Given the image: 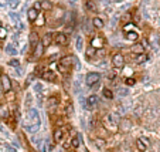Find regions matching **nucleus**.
<instances>
[{"label": "nucleus", "mask_w": 160, "mask_h": 152, "mask_svg": "<svg viewBox=\"0 0 160 152\" xmlns=\"http://www.w3.org/2000/svg\"><path fill=\"white\" fill-rule=\"evenodd\" d=\"M82 46H84V40H82V37H77V46H75V47H77V50H78V51H81V50H82Z\"/></svg>", "instance_id": "c756f323"}, {"label": "nucleus", "mask_w": 160, "mask_h": 152, "mask_svg": "<svg viewBox=\"0 0 160 152\" xmlns=\"http://www.w3.org/2000/svg\"><path fill=\"white\" fill-rule=\"evenodd\" d=\"M95 51H96V48L94 47V46H91V47L87 50V57H92V56H95Z\"/></svg>", "instance_id": "2f4dec72"}, {"label": "nucleus", "mask_w": 160, "mask_h": 152, "mask_svg": "<svg viewBox=\"0 0 160 152\" xmlns=\"http://www.w3.org/2000/svg\"><path fill=\"white\" fill-rule=\"evenodd\" d=\"M27 16H28V20L30 22H36L37 20V17H38V10L37 9H30L28 10V13H27Z\"/></svg>", "instance_id": "ddd939ff"}, {"label": "nucleus", "mask_w": 160, "mask_h": 152, "mask_svg": "<svg viewBox=\"0 0 160 152\" xmlns=\"http://www.w3.org/2000/svg\"><path fill=\"white\" fill-rule=\"evenodd\" d=\"M81 144H82V136H81V134H78L75 138H72V146L74 148H78Z\"/></svg>", "instance_id": "a211bd4d"}, {"label": "nucleus", "mask_w": 160, "mask_h": 152, "mask_svg": "<svg viewBox=\"0 0 160 152\" xmlns=\"http://www.w3.org/2000/svg\"><path fill=\"white\" fill-rule=\"evenodd\" d=\"M34 9L40 10V9H41V1H36V3H34Z\"/></svg>", "instance_id": "37998d69"}, {"label": "nucleus", "mask_w": 160, "mask_h": 152, "mask_svg": "<svg viewBox=\"0 0 160 152\" xmlns=\"http://www.w3.org/2000/svg\"><path fill=\"white\" fill-rule=\"evenodd\" d=\"M143 44H135L133 47H132V51L133 53H143Z\"/></svg>", "instance_id": "a878e982"}, {"label": "nucleus", "mask_w": 160, "mask_h": 152, "mask_svg": "<svg viewBox=\"0 0 160 152\" xmlns=\"http://www.w3.org/2000/svg\"><path fill=\"white\" fill-rule=\"evenodd\" d=\"M0 24H1V23H0Z\"/></svg>", "instance_id": "09e8293b"}, {"label": "nucleus", "mask_w": 160, "mask_h": 152, "mask_svg": "<svg viewBox=\"0 0 160 152\" xmlns=\"http://www.w3.org/2000/svg\"><path fill=\"white\" fill-rule=\"evenodd\" d=\"M119 125H120V128H122V131H129L132 122H130L129 120H123V121H120L119 122Z\"/></svg>", "instance_id": "f3484780"}, {"label": "nucleus", "mask_w": 160, "mask_h": 152, "mask_svg": "<svg viewBox=\"0 0 160 152\" xmlns=\"http://www.w3.org/2000/svg\"><path fill=\"white\" fill-rule=\"evenodd\" d=\"M106 125H108V128L111 129H116V127L119 125V118H118V115L116 114H108L106 115Z\"/></svg>", "instance_id": "f03ea898"}, {"label": "nucleus", "mask_w": 160, "mask_h": 152, "mask_svg": "<svg viewBox=\"0 0 160 152\" xmlns=\"http://www.w3.org/2000/svg\"><path fill=\"white\" fill-rule=\"evenodd\" d=\"M43 50H44V44H43V41H41V43H38V44L34 47V58H38V57H41V54H43Z\"/></svg>", "instance_id": "f8f14e48"}, {"label": "nucleus", "mask_w": 160, "mask_h": 152, "mask_svg": "<svg viewBox=\"0 0 160 152\" xmlns=\"http://www.w3.org/2000/svg\"><path fill=\"white\" fill-rule=\"evenodd\" d=\"M41 9L43 10H51L53 9V4L50 1H41Z\"/></svg>", "instance_id": "c85d7f7f"}, {"label": "nucleus", "mask_w": 160, "mask_h": 152, "mask_svg": "<svg viewBox=\"0 0 160 152\" xmlns=\"http://www.w3.org/2000/svg\"><path fill=\"white\" fill-rule=\"evenodd\" d=\"M0 29H1V27H0Z\"/></svg>", "instance_id": "de8ad7c7"}, {"label": "nucleus", "mask_w": 160, "mask_h": 152, "mask_svg": "<svg viewBox=\"0 0 160 152\" xmlns=\"http://www.w3.org/2000/svg\"><path fill=\"white\" fill-rule=\"evenodd\" d=\"M1 87H3V91H4V92H9V91L11 90V81L9 78V75H6V74L1 75Z\"/></svg>", "instance_id": "39448f33"}, {"label": "nucleus", "mask_w": 160, "mask_h": 152, "mask_svg": "<svg viewBox=\"0 0 160 152\" xmlns=\"http://www.w3.org/2000/svg\"><path fill=\"white\" fill-rule=\"evenodd\" d=\"M146 60H147V56H146L144 53H139V54L135 57V63H136V64H142Z\"/></svg>", "instance_id": "dca6fc26"}, {"label": "nucleus", "mask_w": 160, "mask_h": 152, "mask_svg": "<svg viewBox=\"0 0 160 152\" xmlns=\"http://www.w3.org/2000/svg\"><path fill=\"white\" fill-rule=\"evenodd\" d=\"M96 103H98V98H96V95H91L88 97V100L85 101V104H84V107L87 108V110H91L92 107H95Z\"/></svg>", "instance_id": "6e6552de"}, {"label": "nucleus", "mask_w": 160, "mask_h": 152, "mask_svg": "<svg viewBox=\"0 0 160 152\" xmlns=\"http://www.w3.org/2000/svg\"><path fill=\"white\" fill-rule=\"evenodd\" d=\"M31 80H33V75H30V77L27 78V81H26V85H30V82H31Z\"/></svg>", "instance_id": "c03bdc74"}, {"label": "nucleus", "mask_w": 160, "mask_h": 152, "mask_svg": "<svg viewBox=\"0 0 160 152\" xmlns=\"http://www.w3.org/2000/svg\"><path fill=\"white\" fill-rule=\"evenodd\" d=\"M118 92H119V95H128L129 94V90L128 88H119V90H118Z\"/></svg>", "instance_id": "c9c22d12"}, {"label": "nucleus", "mask_w": 160, "mask_h": 152, "mask_svg": "<svg viewBox=\"0 0 160 152\" xmlns=\"http://www.w3.org/2000/svg\"><path fill=\"white\" fill-rule=\"evenodd\" d=\"M99 80H101V74L99 72H88L87 77H85V81H87L88 87H92L94 84L99 82Z\"/></svg>", "instance_id": "20e7f679"}, {"label": "nucleus", "mask_w": 160, "mask_h": 152, "mask_svg": "<svg viewBox=\"0 0 160 152\" xmlns=\"http://www.w3.org/2000/svg\"><path fill=\"white\" fill-rule=\"evenodd\" d=\"M28 40H30V46H31V47H36V46L38 44V36H37V33H31V34L28 36Z\"/></svg>", "instance_id": "4468645a"}, {"label": "nucleus", "mask_w": 160, "mask_h": 152, "mask_svg": "<svg viewBox=\"0 0 160 152\" xmlns=\"http://www.w3.org/2000/svg\"><path fill=\"white\" fill-rule=\"evenodd\" d=\"M43 78L46 81H54L55 80V72L51 71V70H47V71L43 72Z\"/></svg>", "instance_id": "9b49d317"}, {"label": "nucleus", "mask_w": 160, "mask_h": 152, "mask_svg": "<svg viewBox=\"0 0 160 152\" xmlns=\"http://www.w3.org/2000/svg\"><path fill=\"white\" fill-rule=\"evenodd\" d=\"M95 145H96V148L98 149H102V148H105V141L104 139H101V138H95Z\"/></svg>", "instance_id": "b1692460"}, {"label": "nucleus", "mask_w": 160, "mask_h": 152, "mask_svg": "<svg viewBox=\"0 0 160 152\" xmlns=\"http://www.w3.org/2000/svg\"><path fill=\"white\" fill-rule=\"evenodd\" d=\"M91 46H94L95 48H101L102 46H104V40H102V37L95 36V37L91 40Z\"/></svg>", "instance_id": "9d476101"}, {"label": "nucleus", "mask_w": 160, "mask_h": 152, "mask_svg": "<svg viewBox=\"0 0 160 152\" xmlns=\"http://www.w3.org/2000/svg\"><path fill=\"white\" fill-rule=\"evenodd\" d=\"M20 6V0H9V7L10 9H17Z\"/></svg>", "instance_id": "bb28decb"}, {"label": "nucleus", "mask_w": 160, "mask_h": 152, "mask_svg": "<svg viewBox=\"0 0 160 152\" xmlns=\"http://www.w3.org/2000/svg\"><path fill=\"white\" fill-rule=\"evenodd\" d=\"M6 53L7 54H10V56H16L17 54V50L14 48V44H9V46H6Z\"/></svg>", "instance_id": "aec40b11"}, {"label": "nucleus", "mask_w": 160, "mask_h": 152, "mask_svg": "<svg viewBox=\"0 0 160 152\" xmlns=\"http://www.w3.org/2000/svg\"><path fill=\"white\" fill-rule=\"evenodd\" d=\"M28 121H30V124L26 125V129L30 131V132L38 131L40 124H41V118H40V112H38V110H36V108L28 110Z\"/></svg>", "instance_id": "f257e3e1"}, {"label": "nucleus", "mask_w": 160, "mask_h": 152, "mask_svg": "<svg viewBox=\"0 0 160 152\" xmlns=\"http://www.w3.org/2000/svg\"><path fill=\"white\" fill-rule=\"evenodd\" d=\"M140 139H142V141H143V144L146 145V146H147V148H149V146H150V141H149V139H147V138H140Z\"/></svg>", "instance_id": "4c0bfd02"}, {"label": "nucleus", "mask_w": 160, "mask_h": 152, "mask_svg": "<svg viewBox=\"0 0 160 152\" xmlns=\"http://www.w3.org/2000/svg\"><path fill=\"white\" fill-rule=\"evenodd\" d=\"M85 7H87V10H91V11H96V6L94 1H91V0H88L87 3H85Z\"/></svg>", "instance_id": "393cba45"}, {"label": "nucleus", "mask_w": 160, "mask_h": 152, "mask_svg": "<svg viewBox=\"0 0 160 152\" xmlns=\"http://www.w3.org/2000/svg\"><path fill=\"white\" fill-rule=\"evenodd\" d=\"M104 97H106V98H113V94H112V91L111 90H108V88H105L104 90Z\"/></svg>", "instance_id": "f704fd0d"}, {"label": "nucleus", "mask_w": 160, "mask_h": 152, "mask_svg": "<svg viewBox=\"0 0 160 152\" xmlns=\"http://www.w3.org/2000/svg\"><path fill=\"white\" fill-rule=\"evenodd\" d=\"M65 114H67V115H72V114H74V108H72V105L70 104V103L65 107Z\"/></svg>", "instance_id": "473e14b6"}, {"label": "nucleus", "mask_w": 160, "mask_h": 152, "mask_svg": "<svg viewBox=\"0 0 160 152\" xmlns=\"http://www.w3.org/2000/svg\"><path fill=\"white\" fill-rule=\"evenodd\" d=\"M9 64L13 65V67H18L20 63H18V60H10V61H9Z\"/></svg>", "instance_id": "e433bc0d"}, {"label": "nucleus", "mask_w": 160, "mask_h": 152, "mask_svg": "<svg viewBox=\"0 0 160 152\" xmlns=\"http://www.w3.org/2000/svg\"><path fill=\"white\" fill-rule=\"evenodd\" d=\"M0 117H1V118H7L9 117V108L6 105L0 107Z\"/></svg>", "instance_id": "5701e85b"}, {"label": "nucleus", "mask_w": 160, "mask_h": 152, "mask_svg": "<svg viewBox=\"0 0 160 152\" xmlns=\"http://www.w3.org/2000/svg\"><path fill=\"white\" fill-rule=\"evenodd\" d=\"M112 1H119V0H112Z\"/></svg>", "instance_id": "49530a36"}, {"label": "nucleus", "mask_w": 160, "mask_h": 152, "mask_svg": "<svg viewBox=\"0 0 160 152\" xmlns=\"http://www.w3.org/2000/svg\"><path fill=\"white\" fill-rule=\"evenodd\" d=\"M142 112H143V108H142V107H139L136 111H135V114H136L137 117H140V115H142Z\"/></svg>", "instance_id": "58836bf2"}, {"label": "nucleus", "mask_w": 160, "mask_h": 152, "mask_svg": "<svg viewBox=\"0 0 160 152\" xmlns=\"http://www.w3.org/2000/svg\"><path fill=\"white\" fill-rule=\"evenodd\" d=\"M126 82H128L129 85H132V84L135 82V80H132V78H128V81H126Z\"/></svg>", "instance_id": "a18cd8bd"}, {"label": "nucleus", "mask_w": 160, "mask_h": 152, "mask_svg": "<svg viewBox=\"0 0 160 152\" xmlns=\"http://www.w3.org/2000/svg\"><path fill=\"white\" fill-rule=\"evenodd\" d=\"M63 134H64L63 129H57L55 132H54V141H55V142H60V141L63 139Z\"/></svg>", "instance_id": "4be33fe9"}, {"label": "nucleus", "mask_w": 160, "mask_h": 152, "mask_svg": "<svg viewBox=\"0 0 160 152\" xmlns=\"http://www.w3.org/2000/svg\"><path fill=\"white\" fill-rule=\"evenodd\" d=\"M68 78H64V88L65 90H68V87H70V82H68Z\"/></svg>", "instance_id": "79ce46f5"}, {"label": "nucleus", "mask_w": 160, "mask_h": 152, "mask_svg": "<svg viewBox=\"0 0 160 152\" xmlns=\"http://www.w3.org/2000/svg\"><path fill=\"white\" fill-rule=\"evenodd\" d=\"M51 43H53V34H51V33H47V34L43 37V44H44V47H48Z\"/></svg>", "instance_id": "2eb2a0df"}, {"label": "nucleus", "mask_w": 160, "mask_h": 152, "mask_svg": "<svg viewBox=\"0 0 160 152\" xmlns=\"http://www.w3.org/2000/svg\"><path fill=\"white\" fill-rule=\"evenodd\" d=\"M74 63V57H64V58H61V61L58 63V68H60V71L61 72H65L71 64Z\"/></svg>", "instance_id": "7ed1b4c3"}, {"label": "nucleus", "mask_w": 160, "mask_h": 152, "mask_svg": "<svg viewBox=\"0 0 160 152\" xmlns=\"http://www.w3.org/2000/svg\"><path fill=\"white\" fill-rule=\"evenodd\" d=\"M57 105H58V100H57L55 97H51V98L48 100V108H50V110L53 111V110L55 108Z\"/></svg>", "instance_id": "6ab92c4d"}, {"label": "nucleus", "mask_w": 160, "mask_h": 152, "mask_svg": "<svg viewBox=\"0 0 160 152\" xmlns=\"http://www.w3.org/2000/svg\"><path fill=\"white\" fill-rule=\"evenodd\" d=\"M9 17H10V20H11L13 23L16 24V27L18 29V30H23L24 26L21 24V22H20V16H18L17 13H9Z\"/></svg>", "instance_id": "0eeeda50"}, {"label": "nucleus", "mask_w": 160, "mask_h": 152, "mask_svg": "<svg viewBox=\"0 0 160 152\" xmlns=\"http://www.w3.org/2000/svg\"><path fill=\"white\" fill-rule=\"evenodd\" d=\"M41 91H43V85H41L40 82L34 84V92H36V94H41Z\"/></svg>", "instance_id": "72a5a7b5"}, {"label": "nucleus", "mask_w": 160, "mask_h": 152, "mask_svg": "<svg viewBox=\"0 0 160 152\" xmlns=\"http://www.w3.org/2000/svg\"><path fill=\"white\" fill-rule=\"evenodd\" d=\"M54 40H55L57 44H60V46H65V44H67V36H65L64 33H58V34H55Z\"/></svg>", "instance_id": "1a4fd4ad"}, {"label": "nucleus", "mask_w": 160, "mask_h": 152, "mask_svg": "<svg viewBox=\"0 0 160 152\" xmlns=\"http://www.w3.org/2000/svg\"><path fill=\"white\" fill-rule=\"evenodd\" d=\"M112 64L115 65L116 68L123 67V64H125V58H123V56H122V54H115V56L112 57Z\"/></svg>", "instance_id": "423d86ee"}, {"label": "nucleus", "mask_w": 160, "mask_h": 152, "mask_svg": "<svg viewBox=\"0 0 160 152\" xmlns=\"http://www.w3.org/2000/svg\"><path fill=\"white\" fill-rule=\"evenodd\" d=\"M4 37H6V30L0 29V39H4Z\"/></svg>", "instance_id": "ea45409f"}, {"label": "nucleus", "mask_w": 160, "mask_h": 152, "mask_svg": "<svg viewBox=\"0 0 160 152\" xmlns=\"http://www.w3.org/2000/svg\"><path fill=\"white\" fill-rule=\"evenodd\" d=\"M30 103H31V94H27V98H26V104L30 105Z\"/></svg>", "instance_id": "a19ab883"}, {"label": "nucleus", "mask_w": 160, "mask_h": 152, "mask_svg": "<svg viewBox=\"0 0 160 152\" xmlns=\"http://www.w3.org/2000/svg\"><path fill=\"white\" fill-rule=\"evenodd\" d=\"M137 33L136 32H129L128 33V40H137Z\"/></svg>", "instance_id": "7c9ffc66"}, {"label": "nucleus", "mask_w": 160, "mask_h": 152, "mask_svg": "<svg viewBox=\"0 0 160 152\" xmlns=\"http://www.w3.org/2000/svg\"><path fill=\"white\" fill-rule=\"evenodd\" d=\"M136 145H137V148H139V151H146V149H147V146L143 144V141H142L140 138L136 141Z\"/></svg>", "instance_id": "cd10ccee"}, {"label": "nucleus", "mask_w": 160, "mask_h": 152, "mask_svg": "<svg viewBox=\"0 0 160 152\" xmlns=\"http://www.w3.org/2000/svg\"><path fill=\"white\" fill-rule=\"evenodd\" d=\"M92 24H94V27H96V29H102V27H104V22H102V19H99V17H95V19L92 20Z\"/></svg>", "instance_id": "412c9836"}]
</instances>
